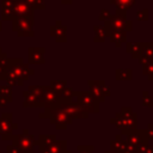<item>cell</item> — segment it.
I'll use <instances>...</instances> for the list:
<instances>
[{
	"instance_id": "25",
	"label": "cell",
	"mask_w": 153,
	"mask_h": 153,
	"mask_svg": "<svg viewBox=\"0 0 153 153\" xmlns=\"http://www.w3.org/2000/svg\"><path fill=\"white\" fill-rule=\"evenodd\" d=\"M115 79L117 81H129L133 79L131 68H117L115 71Z\"/></svg>"
},
{
	"instance_id": "27",
	"label": "cell",
	"mask_w": 153,
	"mask_h": 153,
	"mask_svg": "<svg viewBox=\"0 0 153 153\" xmlns=\"http://www.w3.org/2000/svg\"><path fill=\"white\" fill-rule=\"evenodd\" d=\"M57 94H59V97H60L61 99H65V100H73L74 97H75V91H74L72 87L66 86V87H65L61 92H59Z\"/></svg>"
},
{
	"instance_id": "34",
	"label": "cell",
	"mask_w": 153,
	"mask_h": 153,
	"mask_svg": "<svg viewBox=\"0 0 153 153\" xmlns=\"http://www.w3.org/2000/svg\"><path fill=\"white\" fill-rule=\"evenodd\" d=\"M149 11L148 8H142V10H139L136 12V19L139 22H147L149 19V16H148Z\"/></svg>"
},
{
	"instance_id": "19",
	"label": "cell",
	"mask_w": 153,
	"mask_h": 153,
	"mask_svg": "<svg viewBox=\"0 0 153 153\" xmlns=\"http://www.w3.org/2000/svg\"><path fill=\"white\" fill-rule=\"evenodd\" d=\"M145 42H127L126 43V51L130 54L133 59H137L141 56Z\"/></svg>"
},
{
	"instance_id": "2",
	"label": "cell",
	"mask_w": 153,
	"mask_h": 153,
	"mask_svg": "<svg viewBox=\"0 0 153 153\" xmlns=\"http://www.w3.org/2000/svg\"><path fill=\"white\" fill-rule=\"evenodd\" d=\"M41 118H48L50 121L51 124H54L56 127V129L63 130L67 128V126L73 123V120L60 108V105L56 103L55 105H53L51 108L44 109L43 112L39 114Z\"/></svg>"
},
{
	"instance_id": "18",
	"label": "cell",
	"mask_w": 153,
	"mask_h": 153,
	"mask_svg": "<svg viewBox=\"0 0 153 153\" xmlns=\"http://www.w3.org/2000/svg\"><path fill=\"white\" fill-rule=\"evenodd\" d=\"M88 87H90V94L98 102V103H103L105 102V96L102 91V88L99 87L98 80H88Z\"/></svg>"
},
{
	"instance_id": "39",
	"label": "cell",
	"mask_w": 153,
	"mask_h": 153,
	"mask_svg": "<svg viewBox=\"0 0 153 153\" xmlns=\"http://www.w3.org/2000/svg\"><path fill=\"white\" fill-rule=\"evenodd\" d=\"M146 131H147L148 139H149V140H153V123H148V124H147Z\"/></svg>"
},
{
	"instance_id": "43",
	"label": "cell",
	"mask_w": 153,
	"mask_h": 153,
	"mask_svg": "<svg viewBox=\"0 0 153 153\" xmlns=\"http://www.w3.org/2000/svg\"><path fill=\"white\" fill-rule=\"evenodd\" d=\"M62 153H73V152H72V151H69V149H66V151H63Z\"/></svg>"
},
{
	"instance_id": "22",
	"label": "cell",
	"mask_w": 153,
	"mask_h": 153,
	"mask_svg": "<svg viewBox=\"0 0 153 153\" xmlns=\"http://www.w3.org/2000/svg\"><path fill=\"white\" fill-rule=\"evenodd\" d=\"M126 145H127V140L123 139V135L117 134V135H115V139H112L110 141V149L109 151L112 153H122Z\"/></svg>"
},
{
	"instance_id": "6",
	"label": "cell",
	"mask_w": 153,
	"mask_h": 153,
	"mask_svg": "<svg viewBox=\"0 0 153 153\" xmlns=\"http://www.w3.org/2000/svg\"><path fill=\"white\" fill-rule=\"evenodd\" d=\"M12 143L19 147L22 153H35V146H36V140L35 136L29 133L27 129H25L22 134L12 136Z\"/></svg>"
},
{
	"instance_id": "9",
	"label": "cell",
	"mask_w": 153,
	"mask_h": 153,
	"mask_svg": "<svg viewBox=\"0 0 153 153\" xmlns=\"http://www.w3.org/2000/svg\"><path fill=\"white\" fill-rule=\"evenodd\" d=\"M18 128V124L13 122L12 112H4L0 117V136L4 141L12 140L13 131Z\"/></svg>"
},
{
	"instance_id": "47",
	"label": "cell",
	"mask_w": 153,
	"mask_h": 153,
	"mask_svg": "<svg viewBox=\"0 0 153 153\" xmlns=\"http://www.w3.org/2000/svg\"><path fill=\"white\" fill-rule=\"evenodd\" d=\"M0 153H1V152H0Z\"/></svg>"
},
{
	"instance_id": "3",
	"label": "cell",
	"mask_w": 153,
	"mask_h": 153,
	"mask_svg": "<svg viewBox=\"0 0 153 153\" xmlns=\"http://www.w3.org/2000/svg\"><path fill=\"white\" fill-rule=\"evenodd\" d=\"M43 86L42 85H31L27 87L26 91L23 92L24 102L23 106L25 108H44L43 100Z\"/></svg>"
},
{
	"instance_id": "38",
	"label": "cell",
	"mask_w": 153,
	"mask_h": 153,
	"mask_svg": "<svg viewBox=\"0 0 153 153\" xmlns=\"http://www.w3.org/2000/svg\"><path fill=\"white\" fill-rule=\"evenodd\" d=\"M6 153H22V151L19 149V147H17L16 145H8L6 147Z\"/></svg>"
},
{
	"instance_id": "30",
	"label": "cell",
	"mask_w": 153,
	"mask_h": 153,
	"mask_svg": "<svg viewBox=\"0 0 153 153\" xmlns=\"http://www.w3.org/2000/svg\"><path fill=\"white\" fill-rule=\"evenodd\" d=\"M49 86L59 93V92H61L67 86V81L66 80H51L50 84H49Z\"/></svg>"
},
{
	"instance_id": "24",
	"label": "cell",
	"mask_w": 153,
	"mask_h": 153,
	"mask_svg": "<svg viewBox=\"0 0 153 153\" xmlns=\"http://www.w3.org/2000/svg\"><path fill=\"white\" fill-rule=\"evenodd\" d=\"M12 1L13 0H2L1 1V18H2V20H12L13 19Z\"/></svg>"
},
{
	"instance_id": "12",
	"label": "cell",
	"mask_w": 153,
	"mask_h": 153,
	"mask_svg": "<svg viewBox=\"0 0 153 153\" xmlns=\"http://www.w3.org/2000/svg\"><path fill=\"white\" fill-rule=\"evenodd\" d=\"M44 53H45V49L43 47H30L27 49L29 65H43V63H45Z\"/></svg>"
},
{
	"instance_id": "46",
	"label": "cell",
	"mask_w": 153,
	"mask_h": 153,
	"mask_svg": "<svg viewBox=\"0 0 153 153\" xmlns=\"http://www.w3.org/2000/svg\"><path fill=\"white\" fill-rule=\"evenodd\" d=\"M152 81H153V79H152Z\"/></svg>"
},
{
	"instance_id": "37",
	"label": "cell",
	"mask_w": 153,
	"mask_h": 153,
	"mask_svg": "<svg viewBox=\"0 0 153 153\" xmlns=\"http://www.w3.org/2000/svg\"><path fill=\"white\" fill-rule=\"evenodd\" d=\"M122 153H136V146L127 142V145H126L124 149L122 151Z\"/></svg>"
},
{
	"instance_id": "21",
	"label": "cell",
	"mask_w": 153,
	"mask_h": 153,
	"mask_svg": "<svg viewBox=\"0 0 153 153\" xmlns=\"http://www.w3.org/2000/svg\"><path fill=\"white\" fill-rule=\"evenodd\" d=\"M149 61H153V42H145L141 56L139 57V63L143 66Z\"/></svg>"
},
{
	"instance_id": "44",
	"label": "cell",
	"mask_w": 153,
	"mask_h": 153,
	"mask_svg": "<svg viewBox=\"0 0 153 153\" xmlns=\"http://www.w3.org/2000/svg\"><path fill=\"white\" fill-rule=\"evenodd\" d=\"M104 153H112V152H110V151L108 149V151H104Z\"/></svg>"
},
{
	"instance_id": "11",
	"label": "cell",
	"mask_w": 153,
	"mask_h": 153,
	"mask_svg": "<svg viewBox=\"0 0 153 153\" xmlns=\"http://www.w3.org/2000/svg\"><path fill=\"white\" fill-rule=\"evenodd\" d=\"M13 18H33V10L24 0H13L12 1Z\"/></svg>"
},
{
	"instance_id": "42",
	"label": "cell",
	"mask_w": 153,
	"mask_h": 153,
	"mask_svg": "<svg viewBox=\"0 0 153 153\" xmlns=\"http://www.w3.org/2000/svg\"><path fill=\"white\" fill-rule=\"evenodd\" d=\"M4 55H5V53H2V49L0 48V57H2Z\"/></svg>"
},
{
	"instance_id": "17",
	"label": "cell",
	"mask_w": 153,
	"mask_h": 153,
	"mask_svg": "<svg viewBox=\"0 0 153 153\" xmlns=\"http://www.w3.org/2000/svg\"><path fill=\"white\" fill-rule=\"evenodd\" d=\"M93 31H94V37L93 41L94 42H104L105 38L109 36V31H110V26L108 24V22H105L102 25H94L93 26Z\"/></svg>"
},
{
	"instance_id": "16",
	"label": "cell",
	"mask_w": 153,
	"mask_h": 153,
	"mask_svg": "<svg viewBox=\"0 0 153 153\" xmlns=\"http://www.w3.org/2000/svg\"><path fill=\"white\" fill-rule=\"evenodd\" d=\"M111 43L115 44L116 48H121L123 43H127V32L123 30H116V29H110L109 36Z\"/></svg>"
},
{
	"instance_id": "4",
	"label": "cell",
	"mask_w": 153,
	"mask_h": 153,
	"mask_svg": "<svg viewBox=\"0 0 153 153\" xmlns=\"http://www.w3.org/2000/svg\"><path fill=\"white\" fill-rule=\"evenodd\" d=\"M7 69L22 82L27 80L29 76L35 73V71L32 68H30L27 63H24L22 59H10L8 57Z\"/></svg>"
},
{
	"instance_id": "23",
	"label": "cell",
	"mask_w": 153,
	"mask_h": 153,
	"mask_svg": "<svg viewBox=\"0 0 153 153\" xmlns=\"http://www.w3.org/2000/svg\"><path fill=\"white\" fill-rule=\"evenodd\" d=\"M55 140H56L55 134H41L38 136V140H36V146H38L39 151H42L45 147H48L50 143H53Z\"/></svg>"
},
{
	"instance_id": "28",
	"label": "cell",
	"mask_w": 153,
	"mask_h": 153,
	"mask_svg": "<svg viewBox=\"0 0 153 153\" xmlns=\"http://www.w3.org/2000/svg\"><path fill=\"white\" fill-rule=\"evenodd\" d=\"M0 98L8 100L10 103L12 102V87L11 86H5L0 85Z\"/></svg>"
},
{
	"instance_id": "8",
	"label": "cell",
	"mask_w": 153,
	"mask_h": 153,
	"mask_svg": "<svg viewBox=\"0 0 153 153\" xmlns=\"http://www.w3.org/2000/svg\"><path fill=\"white\" fill-rule=\"evenodd\" d=\"M110 29L116 30H123L126 32H130L133 30V22L127 18V11L116 10L115 14L111 16V18L108 22Z\"/></svg>"
},
{
	"instance_id": "5",
	"label": "cell",
	"mask_w": 153,
	"mask_h": 153,
	"mask_svg": "<svg viewBox=\"0 0 153 153\" xmlns=\"http://www.w3.org/2000/svg\"><path fill=\"white\" fill-rule=\"evenodd\" d=\"M76 98V103L80 105V108L90 114H98L99 112V104L91 94L88 91H75V97Z\"/></svg>"
},
{
	"instance_id": "41",
	"label": "cell",
	"mask_w": 153,
	"mask_h": 153,
	"mask_svg": "<svg viewBox=\"0 0 153 153\" xmlns=\"http://www.w3.org/2000/svg\"><path fill=\"white\" fill-rule=\"evenodd\" d=\"M63 5H71L72 2H73V0H60Z\"/></svg>"
},
{
	"instance_id": "7",
	"label": "cell",
	"mask_w": 153,
	"mask_h": 153,
	"mask_svg": "<svg viewBox=\"0 0 153 153\" xmlns=\"http://www.w3.org/2000/svg\"><path fill=\"white\" fill-rule=\"evenodd\" d=\"M12 30L19 37H33V18H13Z\"/></svg>"
},
{
	"instance_id": "45",
	"label": "cell",
	"mask_w": 153,
	"mask_h": 153,
	"mask_svg": "<svg viewBox=\"0 0 153 153\" xmlns=\"http://www.w3.org/2000/svg\"><path fill=\"white\" fill-rule=\"evenodd\" d=\"M1 29H2V25H1V22H0V31H1Z\"/></svg>"
},
{
	"instance_id": "10",
	"label": "cell",
	"mask_w": 153,
	"mask_h": 153,
	"mask_svg": "<svg viewBox=\"0 0 153 153\" xmlns=\"http://www.w3.org/2000/svg\"><path fill=\"white\" fill-rule=\"evenodd\" d=\"M57 104L60 108L72 118V120H78V118H87L88 114L85 112L80 105L75 100H65V99H59Z\"/></svg>"
},
{
	"instance_id": "32",
	"label": "cell",
	"mask_w": 153,
	"mask_h": 153,
	"mask_svg": "<svg viewBox=\"0 0 153 153\" xmlns=\"http://www.w3.org/2000/svg\"><path fill=\"white\" fill-rule=\"evenodd\" d=\"M142 105L147 106V108H153V98L149 96V93L147 91H142Z\"/></svg>"
},
{
	"instance_id": "26",
	"label": "cell",
	"mask_w": 153,
	"mask_h": 153,
	"mask_svg": "<svg viewBox=\"0 0 153 153\" xmlns=\"http://www.w3.org/2000/svg\"><path fill=\"white\" fill-rule=\"evenodd\" d=\"M136 0H110V4L116 7V10L128 11L133 7Z\"/></svg>"
},
{
	"instance_id": "29",
	"label": "cell",
	"mask_w": 153,
	"mask_h": 153,
	"mask_svg": "<svg viewBox=\"0 0 153 153\" xmlns=\"http://www.w3.org/2000/svg\"><path fill=\"white\" fill-rule=\"evenodd\" d=\"M33 11L35 10H44L45 8V0H24Z\"/></svg>"
},
{
	"instance_id": "31",
	"label": "cell",
	"mask_w": 153,
	"mask_h": 153,
	"mask_svg": "<svg viewBox=\"0 0 153 153\" xmlns=\"http://www.w3.org/2000/svg\"><path fill=\"white\" fill-rule=\"evenodd\" d=\"M142 74L146 75L147 79L152 81V79H153V61H149L142 66Z\"/></svg>"
},
{
	"instance_id": "40",
	"label": "cell",
	"mask_w": 153,
	"mask_h": 153,
	"mask_svg": "<svg viewBox=\"0 0 153 153\" xmlns=\"http://www.w3.org/2000/svg\"><path fill=\"white\" fill-rule=\"evenodd\" d=\"M143 153H153V145H149V143H148Z\"/></svg>"
},
{
	"instance_id": "14",
	"label": "cell",
	"mask_w": 153,
	"mask_h": 153,
	"mask_svg": "<svg viewBox=\"0 0 153 153\" xmlns=\"http://www.w3.org/2000/svg\"><path fill=\"white\" fill-rule=\"evenodd\" d=\"M50 36L56 42H66L67 41V27L62 24L61 20H56L55 24L50 26Z\"/></svg>"
},
{
	"instance_id": "1",
	"label": "cell",
	"mask_w": 153,
	"mask_h": 153,
	"mask_svg": "<svg viewBox=\"0 0 153 153\" xmlns=\"http://www.w3.org/2000/svg\"><path fill=\"white\" fill-rule=\"evenodd\" d=\"M110 123L121 130V135L127 136L137 129V114L130 106H122L121 111L110 120Z\"/></svg>"
},
{
	"instance_id": "20",
	"label": "cell",
	"mask_w": 153,
	"mask_h": 153,
	"mask_svg": "<svg viewBox=\"0 0 153 153\" xmlns=\"http://www.w3.org/2000/svg\"><path fill=\"white\" fill-rule=\"evenodd\" d=\"M67 149V141L66 140H55L48 147L41 151V153H62Z\"/></svg>"
},
{
	"instance_id": "15",
	"label": "cell",
	"mask_w": 153,
	"mask_h": 153,
	"mask_svg": "<svg viewBox=\"0 0 153 153\" xmlns=\"http://www.w3.org/2000/svg\"><path fill=\"white\" fill-rule=\"evenodd\" d=\"M60 97L57 94V92L55 90H53L49 85L48 86H43V94H42V100L44 104V109L51 108L53 105H55L59 102Z\"/></svg>"
},
{
	"instance_id": "35",
	"label": "cell",
	"mask_w": 153,
	"mask_h": 153,
	"mask_svg": "<svg viewBox=\"0 0 153 153\" xmlns=\"http://www.w3.org/2000/svg\"><path fill=\"white\" fill-rule=\"evenodd\" d=\"M98 84H99V87L102 88V91H103L105 98H106V97H110V96H111V87H110L104 80H98Z\"/></svg>"
},
{
	"instance_id": "13",
	"label": "cell",
	"mask_w": 153,
	"mask_h": 153,
	"mask_svg": "<svg viewBox=\"0 0 153 153\" xmlns=\"http://www.w3.org/2000/svg\"><path fill=\"white\" fill-rule=\"evenodd\" d=\"M126 140H127L128 143H131V145H134L136 147L141 146V145H148V141H149L146 129H136L131 134L127 135Z\"/></svg>"
},
{
	"instance_id": "36",
	"label": "cell",
	"mask_w": 153,
	"mask_h": 153,
	"mask_svg": "<svg viewBox=\"0 0 153 153\" xmlns=\"http://www.w3.org/2000/svg\"><path fill=\"white\" fill-rule=\"evenodd\" d=\"M76 149H78V153H93L94 146L93 145H78Z\"/></svg>"
},
{
	"instance_id": "33",
	"label": "cell",
	"mask_w": 153,
	"mask_h": 153,
	"mask_svg": "<svg viewBox=\"0 0 153 153\" xmlns=\"http://www.w3.org/2000/svg\"><path fill=\"white\" fill-rule=\"evenodd\" d=\"M111 12L108 10V8H102L100 11H99V16H98V20L99 22H103V23H105V22H109V19L111 18Z\"/></svg>"
}]
</instances>
